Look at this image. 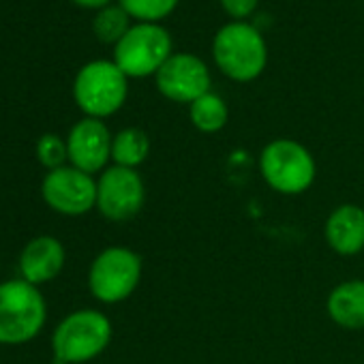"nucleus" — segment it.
Instances as JSON below:
<instances>
[{
    "mask_svg": "<svg viewBox=\"0 0 364 364\" xmlns=\"http://www.w3.org/2000/svg\"><path fill=\"white\" fill-rule=\"evenodd\" d=\"M73 97L88 118H107L116 114L127 99V75L116 63H88L75 77Z\"/></svg>",
    "mask_w": 364,
    "mask_h": 364,
    "instance_id": "nucleus-5",
    "label": "nucleus"
},
{
    "mask_svg": "<svg viewBox=\"0 0 364 364\" xmlns=\"http://www.w3.org/2000/svg\"><path fill=\"white\" fill-rule=\"evenodd\" d=\"M65 247L54 236H37L20 253V277L31 285L54 281L65 268Z\"/></svg>",
    "mask_w": 364,
    "mask_h": 364,
    "instance_id": "nucleus-12",
    "label": "nucleus"
},
{
    "mask_svg": "<svg viewBox=\"0 0 364 364\" xmlns=\"http://www.w3.org/2000/svg\"><path fill=\"white\" fill-rule=\"evenodd\" d=\"M41 196L54 213L80 217L97 206V180L73 165H65L46 173Z\"/></svg>",
    "mask_w": 364,
    "mask_h": 364,
    "instance_id": "nucleus-8",
    "label": "nucleus"
},
{
    "mask_svg": "<svg viewBox=\"0 0 364 364\" xmlns=\"http://www.w3.org/2000/svg\"><path fill=\"white\" fill-rule=\"evenodd\" d=\"M191 122L204 133H217L228 122V105L225 101L215 95L206 92L204 97L191 103Z\"/></svg>",
    "mask_w": 364,
    "mask_h": 364,
    "instance_id": "nucleus-16",
    "label": "nucleus"
},
{
    "mask_svg": "<svg viewBox=\"0 0 364 364\" xmlns=\"http://www.w3.org/2000/svg\"><path fill=\"white\" fill-rule=\"evenodd\" d=\"M112 341V321L95 311L82 309L67 315L52 334V364H84L105 351Z\"/></svg>",
    "mask_w": 364,
    "mask_h": 364,
    "instance_id": "nucleus-1",
    "label": "nucleus"
},
{
    "mask_svg": "<svg viewBox=\"0 0 364 364\" xmlns=\"http://www.w3.org/2000/svg\"><path fill=\"white\" fill-rule=\"evenodd\" d=\"M171 56V37L156 24H137L116 43L114 63L127 77L156 73Z\"/></svg>",
    "mask_w": 364,
    "mask_h": 364,
    "instance_id": "nucleus-7",
    "label": "nucleus"
},
{
    "mask_svg": "<svg viewBox=\"0 0 364 364\" xmlns=\"http://www.w3.org/2000/svg\"><path fill=\"white\" fill-rule=\"evenodd\" d=\"M112 135L107 127L99 118H84L80 120L67 137V150L69 161L73 167L97 173L105 167V163L112 159Z\"/></svg>",
    "mask_w": 364,
    "mask_h": 364,
    "instance_id": "nucleus-11",
    "label": "nucleus"
},
{
    "mask_svg": "<svg viewBox=\"0 0 364 364\" xmlns=\"http://www.w3.org/2000/svg\"><path fill=\"white\" fill-rule=\"evenodd\" d=\"M178 5V0H120V7L146 24L167 18Z\"/></svg>",
    "mask_w": 364,
    "mask_h": 364,
    "instance_id": "nucleus-18",
    "label": "nucleus"
},
{
    "mask_svg": "<svg viewBox=\"0 0 364 364\" xmlns=\"http://www.w3.org/2000/svg\"><path fill=\"white\" fill-rule=\"evenodd\" d=\"M48 304L37 285L24 279L0 283V345H24L46 326Z\"/></svg>",
    "mask_w": 364,
    "mask_h": 364,
    "instance_id": "nucleus-2",
    "label": "nucleus"
},
{
    "mask_svg": "<svg viewBox=\"0 0 364 364\" xmlns=\"http://www.w3.org/2000/svg\"><path fill=\"white\" fill-rule=\"evenodd\" d=\"M328 315L347 330L364 328V281H345L328 296Z\"/></svg>",
    "mask_w": 364,
    "mask_h": 364,
    "instance_id": "nucleus-14",
    "label": "nucleus"
},
{
    "mask_svg": "<svg viewBox=\"0 0 364 364\" xmlns=\"http://www.w3.org/2000/svg\"><path fill=\"white\" fill-rule=\"evenodd\" d=\"M150 139L141 129H122L112 139V159L120 167L135 169L148 159Z\"/></svg>",
    "mask_w": 364,
    "mask_h": 364,
    "instance_id": "nucleus-15",
    "label": "nucleus"
},
{
    "mask_svg": "<svg viewBox=\"0 0 364 364\" xmlns=\"http://www.w3.org/2000/svg\"><path fill=\"white\" fill-rule=\"evenodd\" d=\"M73 3H77L82 7H90V9H101L109 3V0H73Z\"/></svg>",
    "mask_w": 364,
    "mask_h": 364,
    "instance_id": "nucleus-21",
    "label": "nucleus"
},
{
    "mask_svg": "<svg viewBox=\"0 0 364 364\" xmlns=\"http://www.w3.org/2000/svg\"><path fill=\"white\" fill-rule=\"evenodd\" d=\"M156 88L178 103H193L210 92L208 67L193 54H171L156 71Z\"/></svg>",
    "mask_w": 364,
    "mask_h": 364,
    "instance_id": "nucleus-10",
    "label": "nucleus"
},
{
    "mask_svg": "<svg viewBox=\"0 0 364 364\" xmlns=\"http://www.w3.org/2000/svg\"><path fill=\"white\" fill-rule=\"evenodd\" d=\"M144 182L135 169L107 167L97 180V208L109 221H129L144 206Z\"/></svg>",
    "mask_w": 364,
    "mask_h": 364,
    "instance_id": "nucleus-9",
    "label": "nucleus"
},
{
    "mask_svg": "<svg viewBox=\"0 0 364 364\" xmlns=\"http://www.w3.org/2000/svg\"><path fill=\"white\" fill-rule=\"evenodd\" d=\"M141 279V259L135 251L124 247H109L101 251L88 270L90 294L105 304L127 300Z\"/></svg>",
    "mask_w": 364,
    "mask_h": 364,
    "instance_id": "nucleus-6",
    "label": "nucleus"
},
{
    "mask_svg": "<svg viewBox=\"0 0 364 364\" xmlns=\"http://www.w3.org/2000/svg\"><path fill=\"white\" fill-rule=\"evenodd\" d=\"M37 159H39V163L48 171L58 169V167H65V163L69 161L67 141L63 137H58L56 133L41 135L39 141H37Z\"/></svg>",
    "mask_w": 364,
    "mask_h": 364,
    "instance_id": "nucleus-19",
    "label": "nucleus"
},
{
    "mask_svg": "<svg viewBox=\"0 0 364 364\" xmlns=\"http://www.w3.org/2000/svg\"><path fill=\"white\" fill-rule=\"evenodd\" d=\"M259 169L270 189L283 196L302 193L315 180V161L311 152L294 139L270 141L262 150Z\"/></svg>",
    "mask_w": 364,
    "mask_h": 364,
    "instance_id": "nucleus-4",
    "label": "nucleus"
},
{
    "mask_svg": "<svg viewBox=\"0 0 364 364\" xmlns=\"http://www.w3.org/2000/svg\"><path fill=\"white\" fill-rule=\"evenodd\" d=\"M221 5L232 18L242 20V18H247V16H251L255 11L257 0H221Z\"/></svg>",
    "mask_w": 364,
    "mask_h": 364,
    "instance_id": "nucleus-20",
    "label": "nucleus"
},
{
    "mask_svg": "<svg viewBox=\"0 0 364 364\" xmlns=\"http://www.w3.org/2000/svg\"><path fill=\"white\" fill-rule=\"evenodd\" d=\"M326 240L338 255H355L364 249V210L355 204L338 206L326 221Z\"/></svg>",
    "mask_w": 364,
    "mask_h": 364,
    "instance_id": "nucleus-13",
    "label": "nucleus"
},
{
    "mask_svg": "<svg viewBox=\"0 0 364 364\" xmlns=\"http://www.w3.org/2000/svg\"><path fill=\"white\" fill-rule=\"evenodd\" d=\"M92 28L103 43H118L129 33V14L122 7H103L95 18Z\"/></svg>",
    "mask_w": 364,
    "mask_h": 364,
    "instance_id": "nucleus-17",
    "label": "nucleus"
},
{
    "mask_svg": "<svg viewBox=\"0 0 364 364\" xmlns=\"http://www.w3.org/2000/svg\"><path fill=\"white\" fill-rule=\"evenodd\" d=\"M213 54L219 69L236 82L255 80L268 63L264 37L242 22L228 24L217 33Z\"/></svg>",
    "mask_w": 364,
    "mask_h": 364,
    "instance_id": "nucleus-3",
    "label": "nucleus"
}]
</instances>
